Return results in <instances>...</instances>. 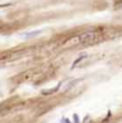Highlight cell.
I'll return each mask as SVG.
<instances>
[{
    "instance_id": "1",
    "label": "cell",
    "mask_w": 122,
    "mask_h": 123,
    "mask_svg": "<svg viewBox=\"0 0 122 123\" xmlns=\"http://www.w3.org/2000/svg\"><path fill=\"white\" fill-rule=\"evenodd\" d=\"M96 37H97V32L96 31H87V32L81 34L79 36V38H78V41L80 43H87V42L93 41Z\"/></svg>"
},
{
    "instance_id": "2",
    "label": "cell",
    "mask_w": 122,
    "mask_h": 123,
    "mask_svg": "<svg viewBox=\"0 0 122 123\" xmlns=\"http://www.w3.org/2000/svg\"><path fill=\"white\" fill-rule=\"evenodd\" d=\"M42 34V30H35V31H30V32H24V34H22L20 36L23 37V38H34V37H37L39 35Z\"/></svg>"
},
{
    "instance_id": "3",
    "label": "cell",
    "mask_w": 122,
    "mask_h": 123,
    "mask_svg": "<svg viewBox=\"0 0 122 123\" xmlns=\"http://www.w3.org/2000/svg\"><path fill=\"white\" fill-rule=\"evenodd\" d=\"M62 86V82H59V85H56V86H54L53 88H50V90H43L42 91V93L43 94H51V93H55V92H58L59 90H60V87Z\"/></svg>"
},
{
    "instance_id": "4",
    "label": "cell",
    "mask_w": 122,
    "mask_h": 123,
    "mask_svg": "<svg viewBox=\"0 0 122 123\" xmlns=\"http://www.w3.org/2000/svg\"><path fill=\"white\" fill-rule=\"evenodd\" d=\"M86 57H87V55H86V54H83L81 56H79V57H78V59H77V60L73 62V65H72V68H74V67H76V66H77V65L80 62L81 60H84V59H86Z\"/></svg>"
},
{
    "instance_id": "5",
    "label": "cell",
    "mask_w": 122,
    "mask_h": 123,
    "mask_svg": "<svg viewBox=\"0 0 122 123\" xmlns=\"http://www.w3.org/2000/svg\"><path fill=\"white\" fill-rule=\"evenodd\" d=\"M73 120H74V123H80V120H79V116L77 114L73 115Z\"/></svg>"
},
{
    "instance_id": "6",
    "label": "cell",
    "mask_w": 122,
    "mask_h": 123,
    "mask_svg": "<svg viewBox=\"0 0 122 123\" xmlns=\"http://www.w3.org/2000/svg\"><path fill=\"white\" fill-rule=\"evenodd\" d=\"M64 122H65V123H71V122H70V120H68V118H64Z\"/></svg>"
},
{
    "instance_id": "7",
    "label": "cell",
    "mask_w": 122,
    "mask_h": 123,
    "mask_svg": "<svg viewBox=\"0 0 122 123\" xmlns=\"http://www.w3.org/2000/svg\"><path fill=\"white\" fill-rule=\"evenodd\" d=\"M120 8H122V5H120Z\"/></svg>"
}]
</instances>
